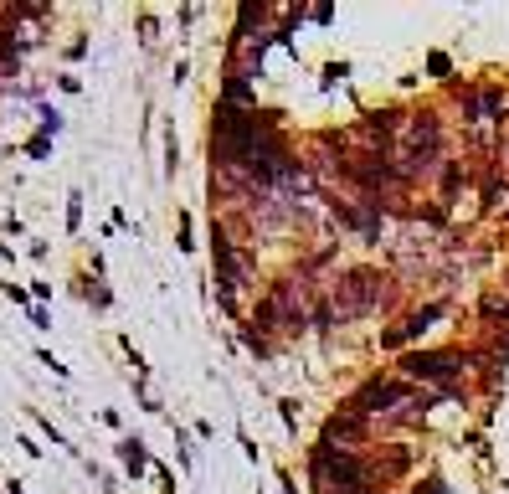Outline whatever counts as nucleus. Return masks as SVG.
I'll use <instances>...</instances> for the list:
<instances>
[{"instance_id": "1", "label": "nucleus", "mask_w": 509, "mask_h": 494, "mask_svg": "<svg viewBox=\"0 0 509 494\" xmlns=\"http://www.w3.org/2000/svg\"><path fill=\"white\" fill-rule=\"evenodd\" d=\"M412 371H427V376H448V371H458V360H412Z\"/></svg>"}]
</instances>
